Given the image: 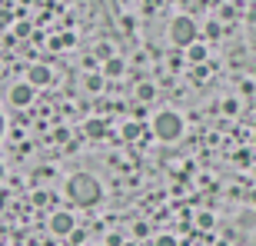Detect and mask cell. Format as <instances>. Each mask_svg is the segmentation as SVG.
Instances as JSON below:
<instances>
[{"label":"cell","mask_w":256,"mask_h":246,"mask_svg":"<svg viewBox=\"0 0 256 246\" xmlns=\"http://www.w3.org/2000/svg\"><path fill=\"white\" fill-rule=\"evenodd\" d=\"M14 37H20V40H24V37H30V24H24V20H20L17 27H14Z\"/></svg>","instance_id":"obj_10"},{"label":"cell","mask_w":256,"mask_h":246,"mask_svg":"<svg viewBox=\"0 0 256 246\" xmlns=\"http://www.w3.org/2000/svg\"><path fill=\"white\" fill-rule=\"evenodd\" d=\"M84 130H86V136L100 140V136L106 133V123H104V120H86V123H84Z\"/></svg>","instance_id":"obj_7"},{"label":"cell","mask_w":256,"mask_h":246,"mask_svg":"<svg viewBox=\"0 0 256 246\" xmlns=\"http://www.w3.org/2000/svg\"><path fill=\"white\" fill-rule=\"evenodd\" d=\"M196 223H200L203 230H210V226H213V216H210V213H200V216H196Z\"/></svg>","instance_id":"obj_13"},{"label":"cell","mask_w":256,"mask_h":246,"mask_svg":"<svg viewBox=\"0 0 256 246\" xmlns=\"http://www.w3.org/2000/svg\"><path fill=\"white\" fill-rule=\"evenodd\" d=\"M124 246H136V243H124Z\"/></svg>","instance_id":"obj_17"},{"label":"cell","mask_w":256,"mask_h":246,"mask_svg":"<svg viewBox=\"0 0 256 246\" xmlns=\"http://www.w3.org/2000/svg\"><path fill=\"white\" fill-rule=\"evenodd\" d=\"M124 133H126V140H133V136H136V133H140V130H136V123H130V126H126Z\"/></svg>","instance_id":"obj_16"},{"label":"cell","mask_w":256,"mask_h":246,"mask_svg":"<svg viewBox=\"0 0 256 246\" xmlns=\"http://www.w3.org/2000/svg\"><path fill=\"white\" fill-rule=\"evenodd\" d=\"M120 70H124V64H120V60H106V74H110V76H116V74H120Z\"/></svg>","instance_id":"obj_9"},{"label":"cell","mask_w":256,"mask_h":246,"mask_svg":"<svg viewBox=\"0 0 256 246\" xmlns=\"http://www.w3.org/2000/svg\"><path fill=\"white\" fill-rule=\"evenodd\" d=\"M34 100V84H17L10 86V104L14 106H27Z\"/></svg>","instance_id":"obj_5"},{"label":"cell","mask_w":256,"mask_h":246,"mask_svg":"<svg viewBox=\"0 0 256 246\" xmlns=\"http://www.w3.org/2000/svg\"><path fill=\"white\" fill-rule=\"evenodd\" d=\"M50 233H57V236H70V233H74V216L64 213V210H57V213L50 216Z\"/></svg>","instance_id":"obj_4"},{"label":"cell","mask_w":256,"mask_h":246,"mask_svg":"<svg viewBox=\"0 0 256 246\" xmlns=\"http://www.w3.org/2000/svg\"><path fill=\"white\" fill-rule=\"evenodd\" d=\"M170 40L176 47H193V40H196V24L190 17H176L170 24Z\"/></svg>","instance_id":"obj_3"},{"label":"cell","mask_w":256,"mask_h":246,"mask_svg":"<svg viewBox=\"0 0 256 246\" xmlns=\"http://www.w3.org/2000/svg\"><path fill=\"white\" fill-rule=\"evenodd\" d=\"M96 57H104V60H114V57H110V47H106V44H100V47H96Z\"/></svg>","instance_id":"obj_14"},{"label":"cell","mask_w":256,"mask_h":246,"mask_svg":"<svg viewBox=\"0 0 256 246\" xmlns=\"http://www.w3.org/2000/svg\"><path fill=\"white\" fill-rule=\"evenodd\" d=\"M100 86H104V76H96V74H90V76H86V90H94V94H96Z\"/></svg>","instance_id":"obj_8"},{"label":"cell","mask_w":256,"mask_h":246,"mask_svg":"<svg viewBox=\"0 0 256 246\" xmlns=\"http://www.w3.org/2000/svg\"><path fill=\"white\" fill-rule=\"evenodd\" d=\"M66 193H70V200H74L76 206H94L96 200H100V183L90 173H74L70 183H66Z\"/></svg>","instance_id":"obj_1"},{"label":"cell","mask_w":256,"mask_h":246,"mask_svg":"<svg viewBox=\"0 0 256 246\" xmlns=\"http://www.w3.org/2000/svg\"><path fill=\"white\" fill-rule=\"evenodd\" d=\"M136 94H140V100H150V96H153V86L150 84H140V86H136Z\"/></svg>","instance_id":"obj_11"},{"label":"cell","mask_w":256,"mask_h":246,"mask_svg":"<svg viewBox=\"0 0 256 246\" xmlns=\"http://www.w3.org/2000/svg\"><path fill=\"white\" fill-rule=\"evenodd\" d=\"M153 133H156V140L163 143H173V140H180V133H183V120L176 114H170V110H163L156 120H153Z\"/></svg>","instance_id":"obj_2"},{"label":"cell","mask_w":256,"mask_h":246,"mask_svg":"<svg viewBox=\"0 0 256 246\" xmlns=\"http://www.w3.org/2000/svg\"><path fill=\"white\" fill-rule=\"evenodd\" d=\"M156 246H180V243H176L173 236H160V240H156Z\"/></svg>","instance_id":"obj_15"},{"label":"cell","mask_w":256,"mask_h":246,"mask_svg":"<svg viewBox=\"0 0 256 246\" xmlns=\"http://www.w3.org/2000/svg\"><path fill=\"white\" fill-rule=\"evenodd\" d=\"M27 84H34V86H47V84H50V66L34 64V66H30V74H27Z\"/></svg>","instance_id":"obj_6"},{"label":"cell","mask_w":256,"mask_h":246,"mask_svg":"<svg viewBox=\"0 0 256 246\" xmlns=\"http://www.w3.org/2000/svg\"><path fill=\"white\" fill-rule=\"evenodd\" d=\"M203 57H206V50H203V47L196 44V47L190 50V60H196V64H203Z\"/></svg>","instance_id":"obj_12"}]
</instances>
